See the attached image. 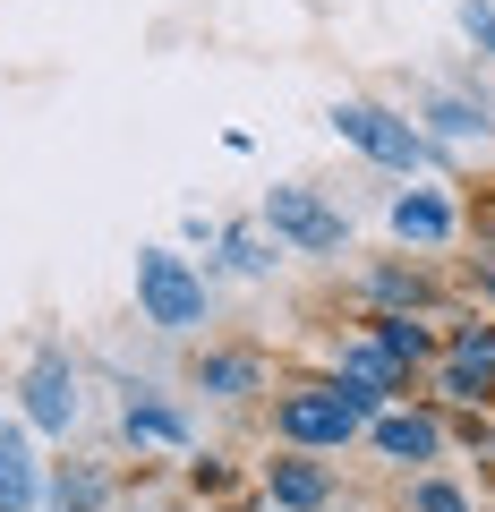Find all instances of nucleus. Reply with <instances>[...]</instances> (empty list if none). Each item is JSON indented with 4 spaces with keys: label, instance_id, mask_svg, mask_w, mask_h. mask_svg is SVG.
<instances>
[{
    "label": "nucleus",
    "instance_id": "1",
    "mask_svg": "<svg viewBox=\"0 0 495 512\" xmlns=\"http://www.w3.org/2000/svg\"><path fill=\"white\" fill-rule=\"evenodd\" d=\"M376 410H385V402H376L367 384L316 376V384H291V393H274V436L291 444V453H342V444L359 436Z\"/></svg>",
    "mask_w": 495,
    "mask_h": 512
},
{
    "label": "nucleus",
    "instance_id": "2",
    "mask_svg": "<svg viewBox=\"0 0 495 512\" xmlns=\"http://www.w3.org/2000/svg\"><path fill=\"white\" fill-rule=\"evenodd\" d=\"M137 308L154 333H197L205 325V274L171 248H137Z\"/></svg>",
    "mask_w": 495,
    "mask_h": 512
},
{
    "label": "nucleus",
    "instance_id": "3",
    "mask_svg": "<svg viewBox=\"0 0 495 512\" xmlns=\"http://www.w3.org/2000/svg\"><path fill=\"white\" fill-rule=\"evenodd\" d=\"M333 128H342V146H359L367 163H385V171H419V163H436L427 128H410L402 111H385V103H333Z\"/></svg>",
    "mask_w": 495,
    "mask_h": 512
},
{
    "label": "nucleus",
    "instance_id": "4",
    "mask_svg": "<svg viewBox=\"0 0 495 512\" xmlns=\"http://www.w3.org/2000/svg\"><path fill=\"white\" fill-rule=\"evenodd\" d=\"M265 231L291 239L299 256H333L342 248V214H333L316 188H274V197H265Z\"/></svg>",
    "mask_w": 495,
    "mask_h": 512
},
{
    "label": "nucleus",
    "instance_id": "5",
    "mask_svg": "<svg viewBox=\"0 0 495 512\" xmlns=\"http://www.w3.org/2000/svg\"><path fill=\"white\" fill-rule=\"evenodd\" d=\"M26 419H35L43 436H69L77 427V367H69V350H43V359L26 367Z\"/></svg>",
    "mask_w": 495,
    "mask_h": 512
},
{
    "label": "nucleus",
    "instance_id": "6",
    "mask_svg": "<svg viewBox=\"0 0 495 512\" xmlns=\"http://www.w3.org/2000/svg\"><path fill=\"white\" fill-rule=\"evenodd\" d=\"M333 504V470L316 453H291L265 470V512H325Z\"/></svg>",
    "mask_w": 495,
    "mask_h": 512
},
{
    "label": "nucleus",
    "instance_id": "7",
    "mask_svg": "<svg viewBox=\"0 0 495 512\" xmlns=\"http://www.w3.org/2000/svg\"><path fill=\"white\" fill-rule=\"evenodd\" d=\"M333 376H342V384H367V393H376V402H393V393H402V384H410V367L402 359H393V350L385 342H376V333H350V342H342V359H333Z\"/></svg>",
    "mask_w": 495,
    "mask_h": 512
},
{
    "label": "nucleus",
    "instance_id": "8",
    "mask_svg": "<svg viewBox=\"0 0 495 512\" xmlns=\"http://www.w3.org/2000/svg\"><path fill=\"white\" fill-rule=\"evenodd\" d=\"M367 436H376V453H385V461H436V453H444L436 410H376Z\"/></svg>",
    "mask_w": 495,
    "mask_h": 512
},
{
    "label": "nucleus",
    "instance_id": "9",
    "mask_svg": "<svg viewBox=\"0 0 495 512\" xmlns=\"http://www.w3.org/2000/svg\"><path fill=\"white\" fill-rule=\"evenodd\" d=\"M197 384L214 393V402H248V393L265 384V359H257V350H205V359H197Z\"/></svg>",
    "mask_w": 495,
    "mask_h": 512
},
{
    "label": "nucleus",
    "instance_id": "10",
    "mask_svg": "<svg viewBox=\"0 0 495 512\" xmlns=\"http://www.w3.org/2000/svg\"><path fill=\"white\" fill-rule=\"evenodd\" d=\"M43 504V478H35V453H26L18 427H0V512H35Z\"/></svg>",
    "mask_w": 495,
    "mask_h": 512
},
{
    "label": "nucleus",
    "instance_id": "11",
    "mask_svg": "<svg viewBox=\"0 0 495 512\" xmlns=\"http://www.w3.org/2000/svg\"><path fill=\"white\" fill-rule=\"evenodd\" d=\"M120 427H129V444H188V419L171 402H154V393H129Z\"/></svg>",
    "mask_w": 495,
    "mask_h": 512
},
{
    "label": "nucleus",
    "instance_id": "12",
    "mask_svg": "<svg viewBox=\"0 0 495 512\" xmlns=\"http://www.w3.org/2000/svg\"><path fill=\"white\" fill-rule=\"evenodd\" d=\"M393 231H402V239H419V248H436V239L453 231V205L419 188V197H402V205H393Z\"/></svg>",
    "mask_w": 495,
    "mask_h": 512
},
{
    "label": "nucleus",
    "instance_id": "13",
    "mask_svg": "<svg viewBox=\"0 0 495 512\" xmlns=\"http://www.w3.org/2000/svg\"><path fill=\"white\" fill-rule=\"evenodd\" d=\"M367 333H376V342H385L402 367H419L427 350H436V333H427V325H410V316H367Z\"/></svg>",
    "mask_w": 495,
    "mask_h": 512
},
{
    "label": "nucleus",
    "instance_id": "14",
    "mask_svg": "<svg viewBox=\"0 0 495 512\" xmlns=\"http://www.w3.org/2000/svg\"><path fill=\"white\" fill-rule=\"evenodd\" d=\"M453 367H470V376L495 384V325H461L453 333Z\"/></svg>",
    "mask_w": 495,
    "mask_h": 512
},
{
    "label": "nucleus",
    "instance_id": "15",
    "mask_svg": "<svg viewBox=\"0 0 495 512\" xmlns=\"http://www.w3.org/2000/svg\"><path fill=\"white\" fill-rule=\"evenodd\" d=\"M427 111H436L444 137H478L487 128V103H461V94H427Z\"/></svg>",
    "mask_w": 495,
    "mask_h": 512
},
{
    "label": "nucleus",
    "instance_id": "16",
    "mask_svg": "<svg viewBox=\"0 0 495 512\" xmlns=\"http://www.w3.org/2000/svg\"><path fill=\"white\" fill-rule=\"evenodd\" d=\"M367 291H376V299H385V316H410V308H419V274H402V265H385V274H367Z\"/></svg>",
    "mask_w": 495,
    "mask_h": 512
},
{
    "label": "nucleus",
    "instance_id": "17",
    "mask_svg": "<svg viewBox=\"0 0 495 512\" xmlns=\"http://www.w3.org/2000/svg\"><path fill=\"white\" fill-rule=\"evenodd\" d=\"M222 256H231V274H274V248L257 231H222Z\"/></svg>",
    "mask_w": 495,
    "mask_h": 512
},
{
    "label": "nucleus",
    "instance_id": "18",
    "mask_svg": "<svg viewBox=\"0 0 495 512\" xmlns=\"http://www.w3.org/2000/svg\"><path fill=\"white\" fill-rule=\"evenodd\" d=\"M52 512H103V478H86V470L60 478V487H52Z\"/></svg>",
    "mask_w": 495,
    "mask_h": 512
},
{
    "label": "nucleus",
    "instance_id": "19",
    "mask_svg": "<svg viewBox=\"0 0 495 512\" xmlns=\"http://www.w3.org/2000/svg\"><path fill=\"white\" fill-rule=\"evenodd\" d=\"M410 512H470V495L444 478H410Z\"/></svg>",
    "mask_w": 495,
    "mask_h": 512
},
{
    "label": "nucleus",
    "instance_id": "20",
    "mask_svg": "<svg viewBox=\"0 0 495 512\" xmlns=\"http://www.w3.org/2000/svg\"><path fill=\"white\" fill-rule=\"evenodd\" d=\"M461 26H470L478 52H495V0H470V9H461Z\"/></svg>",
    "mask_w": 495,
    "mask_h": 512
},
{
    "label": "nucleus",
    "instance_id": "21",
    "mask_svg": "<svg viewBox=\"0 0 495 512\" xmlns=\"http://www.w3.org/2000/svg\"><path fill=\"white\" fill-rule=\"evenodd\" d=\"M325 512H342V504H325Z\"/></svg>",
    "mask_w": 495,
    "mask_h": 512
}]
</instances>
